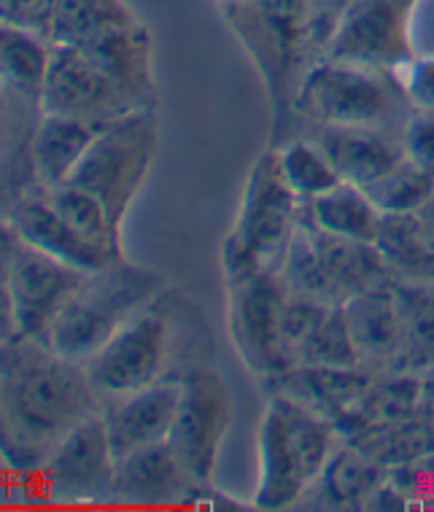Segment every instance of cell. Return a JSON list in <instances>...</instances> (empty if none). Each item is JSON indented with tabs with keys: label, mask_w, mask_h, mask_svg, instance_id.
Listing matches in <instances>:
<instances>
[{
	"label": "cell",
	"mask_w": 434,
	"mask_h": 512,
	"mask_svg": "<svg viewBox=\"0 0 434 512\" xmlns=\"http://www.w3.org/2000/svg\"><path fill=\"white\" fill-rule=\"evenodd\" d=\"M375 246L394 278L408 283H434V243L416 213L383 216Z\"/></svg>",
	"instance_id": "27"
},
{
	"label": "cell",
	"mask_w": 434,
	"mask_h": 512,
	"mask_svg": "<svg viewBox=\"0 0 434 512\" xmlns=\"http://www.w3.org/2000/svg\"><path fill=\"white\" fill-rule=\"evenodd\" d=\"M370 200L381 208L383 216H399V213H418L434 192V176L405 157L397 168L389 170L381 181L364 189Z\"/></svg>",
	"instance_id": "32"
},
{
	"label": "cell",
	"mask_w": 434,
	"mask_h": 512,
	"mask_svg": "<svg viewBox=\"0 0 434 512\" xmlns=\"http://www.w3.org/2000/svg\"><path fill=\"white\" fill-rule=\"evenodd\" d=\"M162 289L165 281L157 273L116 259L87 275L73 300L54 318L44 343L54 354L87 364L130 318L160 300Z\"/></svg>",
	"instance_id": "2"
},
{
	"label": "cell",
	"mask_w": 434,
	"mask_h": 512,
	"mask_svg": "<svg viewBox=\"0 0 434 512\" xmlns=\"http://www.w3.org/2000/svg\"><path fill=\"white\" fill-rule=\"evenodd\" d=\"M416 216H418V221H421L424 232L429 235V238H432V243H434V192H432V197L426 200L424 208L416 213Z\"/></svg>",
	"instance_id": "39"
},
{
	"label": "cell",
	"mask_w": 434,
	"mask_h": 512,
	"mask_svg": "<svg viewBox=\"0 0 434 512\" xmlns=\"http://www.w3.org/2000/svg\"><path fill=\"white\" fill-rule=\"evenodd\" d=\"M319 146L329 154L340 178L354 186H372L408 157L402 141L378 127H321Z\"/></svg>",
	"instance_id": "22"
},
{
	"label": "cell",
	"mask_w": 434,
	"mask_h": 512,
	"mask_svg": "<svg viewBox=\"0 0 434 512\" xmlns=\"http://www.w3.org/2000/svg\"><path fill=\"white\" fill-rule=\"evenodd\" d=\"M278 275L289 292L329 308L346 305L364 289L397 281L375 243L337 238L319 230L308 219L305 205Z\"/></svg>",
	"instance_id": "4"
},
{
	"label": "cell",
	"mask_w": 434,
	"mask_h": 512,
	"mask_svg": "<svg viewBox=\"0 0 434 512\" xmlns=\"http://www.w3.org/2000/svg\"><path fill=\"white\" fill-rule=\"evenodd\" d=\"M372 383L375 378L364 367L335 370V367H310V364H294L278 378L267 380V386L275 394L310 407L313 413L324 415L332 424L362 402Z\"/></svg>",
	"instance_id": "21"
},
{
	"label": "cell",
	"mask_w": 434,
	"mask_h": 512,
	"mask_svg": "<svg viewBox=\"0 0 434 512\" xmlns=\"http://www.w3.org/2000/svg\"><path fill=\"white\" fill-rule=\"evenodd\" d=\"M257 453H259V477L257 491L251 499L254 510H289L297 502L305 499L310 483H313V472H310L308 461L302 459L300 448L294 442L286 418L275 399L267 402V410L262 415L257 437Z\"/></svg>",
	"instance_id": "15"
},
{
	"label": "cell",
	"mask_w": 434,
	"mask_h": 512,
	"mask_svg": "<svg viewBox=\"0 0 434 512\" xmlns=\"http://www.w3.org/2000/svg\"><path fill=\"white\" fill-rule=\"evenodd\" d=\"M302 205L281 173L278 151H265L251 168L238 219L222 246L227 283L246 281L259 273H281Z\"/></svg>",
	"instance_id": "3"
},
{
	"label": "cell",
	"mask_w": 434,
	"mask_h": 512,
	"mask_svg": "<svg viewBox=\"0 0 434 512\" xmlns=\"http://www.w3.org/2000/svg\"><path fill=\"white\" fill-rule=\"evenodd\" d=\"M405 359L402 372L424 375L434 370V283L397 281Z\"/></svg>",
	"instance_id": "29"
},
{
	"label": "cell",
	"mask_w": 434,
	"mask_h": 512,
	"mask_svg": "<svg viewBox=\"0 0 434 512\" xmlns=\"http://www.w3.org/2000/svg\"><path fill=\"white\" fill-rule=\"evenodd\" d=\"M399 141L418 168H424L429 176H434V114L410 108Z\"/></svg>",
	"instance_id": "34"
},
{
	"label": "cell",
	"mask_w": 434,
	"mask_h": 512,
	"mask_svg": "<svg viewBox=\"0 0 434 512\" xmlns=\"http://www.w3.org/2000/svg\"><path fill=\"white\" fill-rule=\"evenodd\" d=\"M297 364H310V367H335V370H354L362 367V356L356 351L354 335L348 329L343 305L329 308L321 324L313 329V335L305 340Z\"/></svg>",
	"instance_id": "33"
},
{
	"label": "cell",
	"mask_w": 434,
	"mask_h": 512,
	"mask_svg": "<svg viewBox=\"0 0 434 512\" xmlns=\"http://www.w3.org/2000/svg\"><path fill=\"white\" fill-rule=\"evenodd\" d=\"M141 103L100 73L76 46L54 44L52 65L41 95V114H57L108 127L141 111Z\"/></svg>",
	"instance_id": "14"
},
{
	"label": "cell",
	"mask_w": 434,
	"mask_h": 512,
	"mask_svg": "<svg viewBox=\"0 0 434 512\" xmlns=\"http://www.w3.org/2000/svg\"><path fill=\"white\" fill-rule=\"evenodd\" d=\"M100 130L103 127L71 116L41 114L30 141V168L36 184L41 189L68 184Z\"/></svg>",
	"instance_id": "23"
},
{
	"label": "cell",
	"mask_w": 434,
	"mask_h": 512,
	"mask_svg": "<svg viewBox=\"0 0 434 512\" xmlns=\"http://www.w3.org/2000/svg\"><path fill=\"white\" fill-rule=\"evenodd\" d=\"M389 477V469L359 451L356 445H337L319 477L310 483L308 491H316L321 507L327 510H364L375 488Z\"/></svg>",
	"instance_id": "24"
},
{
	"label": "cell",
	"mask_w": 434,
	"mask_h": 512,
	"mask_svg": "<svg viewBox=\"0 0 434 512\" xmlns=\"http://www.w3.org/2000/svg\"><path fill=\"white\" fill-rule=\"evenodd\" d=\"M52 38L0 22V73L3 89L41 108L46 76L52 65Z\"/></svg>",
	"instance_id": "25"
},
{
	"label": "cell",
	"mask_w": 434,
	"mask_h": 512,
	"mask_svg": "<svg viewBox=\"0 0 434 512\" xmlns=\"http://www.w3.org/2000/svg\"><path fill=\"white\" fill-rule=\"evenodd\" d=\"M44 195L54 211L60 213L81 238L89 240L92 246H98L100 251H106L114 259H124L122 230L111 221L106 205L100 203L98 197L89 195L87 189H81L76 184L44 189Z\"/></svg>",
	"instance_id": "28"
},
{
	"label": "cell",
	"mask_w": 434,
	"mask_h": 512,
	"mask_svg": "<svg viewBox=\"0 0 434 512\" xmlns=\"http://www.w3.org/2000/svg\"><path fill=\"white\" fill-rule=\"evenodd\" d=\"M397 73L375 71L364 65L324 57L310 65L294 98L300 114L321 122V127H378L383 130L405 89Z\"/></svg>",
	"instance_id": "8"
},
{
	"label": "cell",
	"mask_w": 434,
	"mask_h": 512,
	"mask_svg": "<svg viewBox=\"0 0 434 512\" xmlns=\"http://www.w3.org/2000/svg\"><path fill=\"white\" fill-rule=\"evenodd\" d=\"M181 402V378H162L146 389L103 399L100 415L116 461L157 442H168Z\"/></svg>",
	"instance_id": "16"
},
{
	"label": "cell",
	"mask_w": 434,
	"mask_h": 512,
	"mask_svg": "<svg viewBox=\"0 0 434 512\" xmlns=\"http://www.w3.org/2000/svg\"><path fill=\"white\" fill-rule=\"evenodd\" d=\"M3 464L41 469L57 442L100 413L103 399L84 364L44 340L3 337Z\"/></svg>",
	"instance_id": "1"
},
{
	"label": "cell",
	"mask_w": 434,
	"mask_h": 512,
	"mask_svg": "<svg viewBox=\"0 0 434 512\" xmlns=\"http://www.w3.org/2000/svg\"><path fill=\"white\" fill-rule=\"evenodd\" d=\"M57 0H0V22L52 38Z\"/></svg>",
	"instance_id": "35"
},
{
	"label": "cell",
	"mask_w": 434,
	"mask_h": 512,
	"mask_svg": "<svg viewBox=\"0 0 434 512\" xmlns=\"http://www.w3.org/2000/svg\"><path fill=\"white\" fill-rule=\"evenodd\" d=\"M397 76L410 108L434 114V57H413Z\"/></svg>",
	"instance_id": "36"
},
{
	"label": "cell",
	"mask_w": 434,
	"mask_h": 512,
	"mask_svg": "<svg viewBox=\"0 0 434 512\" xmlns=\"http://www.w3.org/2000/svg\"><path fill=\"white\" fill-rule=\"evenodd\" d=\"M138 22L124 0H57L52 19V44L81 46L103 30Z\"/></svg>",
	"instance_id": "30"
},
{
	"label": "cell",
	"mask_w": 434,
	"mask_h": 512,
	"mask_svg": "<svg viewBox=\"0 0 434 512\" xmlns=\"http://www.w3.org/2000/svg\"><path fill=\"white\" fill-rule=\"evenodd\" d=\"M76 49L143 108H154L151 38L141 22L103 30Z\"/></svg>",
	"instance_id": "20"
},
{
	"label": "cell",
	"mask_w": 434,
	"mask_h": 512,
	"mask_svg": "<svg viewBox=\"0 0 434 512\" xmlns=\"http://www.w3.org/2000/svg\"><path fill=\"white\" fill-rule=\"evenodd\" d=\"M200 488L168 442H157L116 461L111 504L124 507H176L189 504Z\"/></svg>",
	"instance_id": "17"
},
{
	"label": "cell",
	"mask_w": 434,
	"mask_h": 512,
	"mask_svg": "<svg viewBox=\"0 0 434 512\" xmlns=\"http://www.w3.org/2000/svg\"><path fill=\"white\" fill-rule=\"evenodd\" d=\"M278 165H281L286 184L292 186V192L302 203H310L316 197L327 195L337 184H343V178L319 141H292L278 151Z\"/></svg>",
	"instance_id": "31"
},
{
	"label": "cell",
	"mask_w": 434,
	"mask_h": 512,
	"mask_svg": "<svg viewBox=\"0 0 434 512\" xmlns=\"http://www.w3.org/2000/svg\"><path fill=\"white\" fill-rule=\"evenodd\" d=\"M87 275L3 227V313L9 316V332L3 337L46 340L54 318L73 300Z\"/></svg>",
	"instance_id": "6"
},
{
	"label": "cell",
	"mask_w": 434,
	"mask_h": 512,
	"mask_svg": "<svg viewBox=\"0 0 434 512\" xmlns=\"http://www.w3.org/2000/svg\"><path fill=\"white\" fill-rule=\"evenodd\" d=\"M286 283L278 273L251 275L227 283L230 294V340L251 375L273 380L292 367L284 340Z\"/></svg>",
	"instance_id": "9"
},
{
	"label": "cell",
	"mask_w": 434,
	"mask_h": 512,
	"mask_svg": "<svg viewBox=\"0 0 434 512\" xmlns=\"http://www.w3.org/2000/svg\"><path fill=\"white\" fill-rule=\"evenodd\" d=\"M354 3L356 0H308L310 41H313V49L327 52L329 38L335 36L340 19L346 17L348 9Z\"/></svg>",
	"instance_id": "37"
},
{
	"label": "cell",
	"mask_w": 434,
	"mask_h": 512,
	"mask_svg": "<svg viewBox=\"0 0 434 512\" xmlns=\"http://www.w3.org/2000/svg\"><path fill=\"white\" fill-rule=\"evenodd\" d=\"M116 453L103 415H92L65 434L41 464L44 499L52 504H111Z\"/></svg>",
	"instance_id": "12"
},
{
	"label": "cell",
	"mask_w": 434,
	"mask_h": 512,
	"mask_svg": "<svg viewBox=\"0 0 434 512\" xmlns=\"http://www.w3.org/2000/svg\"><path fill=\"white\" fill-rule=\"evenodd\" d=\"M230 424L232 394L227 380L208 367H195L181 375V402L168 445L197 483L213 480Z\"/></svg>",
	"instance_id": "11"
},
{
	"label": "cell",
	"mask_w": 434,
	"mask_h": 512,
	"mask_svg": "<svg viewBox=\"0 0 434 512\" xmlns=\"http://www.w3.org/2000/svg\"><path fill=\"white\" fill-rule=\"evenodd\" d=\"M157 157V122L154 108H141L108 124L89 146L87 157L71 176L76 184L106 205L108 216L122 230V221L146 184Z\"/></svg>",
	"instance_id": "7"
},
{
	"label": "cell",
	"mask_w": 434,
	"mask_h": 512,
	"mask_svg": "<svg viewBox=\"0 0 434 512\" xmlns=\"http://www.w3.org/2000/svg\"><path fill=\"white\" fill-rule=\"evenodd\" d=\"M413 9L416 0H356L329 38L324 57L399 73L413 60Z\"/></svg>",
	"instance_id": "13"
},
{
	"label": "cell",
	"mask_w": 434,
	"mask_h": 512,
	"mask_svg": "<svg viewBox=\"0 0 434 512\" xmlns=\"http://www.w3.org/2000/svg\"><path fill=\"white\" fill-rule=\"evenodd\" d=\"M224 9L270 89L275 116H284L305 76L302 57L313 49L308 0H243Z\"/></svg>",
	"instance_id": "5"
},
{
	"label": "cell",
	"mask_w": 434,
	"mask_h": 512,
	"mask_svg": "<svg viewBox=\"0 0 434 512\" xmlns=\"http://www.w3.org/2000/svg\"><path fill=\"white\" fill-rule=\"evenodd\" d=\"M168 362L170 318L157 300L130 318L84 367L100 399H108L162 380Z\"/></svg>",
	"instance_id": "10"
},
{
	"label": "cell",
	"mask_w": 434,
	"mask_h": 512,
	"mask_svg": "<svg viewBox=\"0 0 434 512\" xmlns=\"http://www.w3.org/2000/svg\"><path fill=\"white\" fill-rule=\"evenodd\" d=\"M305 211L319 230L337 238L362 240V243H375L383 224L381 208L372 203L370 195L362 186L346 184V181L329 189L327 195L305 203Z\"/></svg>",
	"instance_id": "26"
},
{
	"label": "cell",
	"mask_w": 434,
	"mask_h": 512,
	"mask_svg": "<svg viewBox=\"0 0 434 512\" xmlns=\"http://www.w3.org/2000/svg\"><path fill=\"white\" fill-rule=\"evenodd\" d=\"M6 227L17 232L19 238L27 240L30 246L41 248L44 254L76 267L81 273L92 275L116 262L114 256L81 238L79 232L54 211L46 200L44 189L38 195H30L11 205Z\"/></svg>",
	"instance_id": "19"
},
{
	"label": "cell",
	"mask_w": 434,
	"mask_h": 512,
	"mask_svg": "<svg viewBox=\"0 0 434 512\" xmlns=\"http://www.w3.org/2000/svg\"><path fill=\"white\" fill-rule=\"evenodd\" d=\"M421 407L434 421V370L421 375Z\"/></svg>",
	"instance_id": "38"
},
{
	"label": "cell",
	"mask_w": 434,
	"mask_h": 512,
	"mask_svg": "<svg viewBox=\"0 0 434 512\" xmlns=\"http://www.w3.org/2000/svg\"><path fill=\"white\" fill-rule=\"evenodd\" d=\"M343 313L354 335L356 351L362 356L364 370L389 372V375L402 372L405 329H402L397 281L354 294L343 305Z\"/></svg>",
	"instance_id": "18"
},
{
	"label": "cell",
	"mask_w": 434,
	"mask_h": 512,
	"mask_svg": "<svg viewBox=\"0 0 434 512\" xmlns=\"http://www.w3.org/2000/svg\"><path fill=\"white\" fill-rule=\"evenodd\" d=\"M224 6H232V3H243V0H222Z\"/></svg>",
	"instance_id": "40"
}]
</instances>
